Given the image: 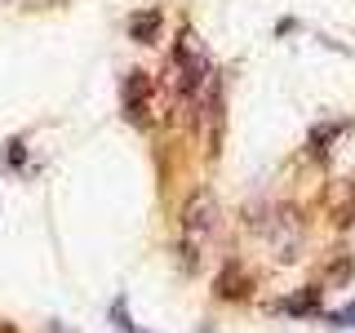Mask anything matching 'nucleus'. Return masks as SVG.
Listing matches in <instances>:
<instances>
[{
	"mask_svg": "<svg viewBox=\"0 0 355 333\" xmlns=\"http://www.w3.org/2000/svg\"><path fill=\"white\" fill-rule=\"evenodd\" d=\"M120 107H125V120L142 125L147 120V107H151V80L147 71H129L125 85H120Z\"/></svg>",
	"mask_w": 355,
	"mask_h": 333,
	"instance_id": "7ed1b4c3",
	"label": "nucleus"
},
{
	"mask_svg": "<svg viewBox=\"0 0 355 333\" xmlns=\"http://www.w3.org/2000/svg\"><path fill=\"white\" fill-rule=\"evenodd\" d=\"M49 333H67V325H49Z\"/></svg>",
	"mask_w": 355,
	"mask_h": 333,
	"instance_id": "1a4fd4ad",
	"label": "nucleus"
},
{
	"mask_svg": "<svg viewBox=\"0 0 355 333\" xmlns=\"http://www.w3.org/2000/svg\"><path fill=\"white\" fill-rule=\"evenodd\" d=\"M214 227H218V200L209 191H196L182 209V262L187 266H196L205 240L214 236Z\"/></svg>",
	"mask_w": 355,
	"mask_h": 333,
	"instance_id": "f03ea898",
	"label": "nucleus"
},
{
	"mask_svg": "<svg viewBox=\"0 0 355 333\" xmlns=\"http://www.w3.org/2000/svg\"><path fill=\"white\" fill-rule=\"evenodd\" d=\"M342 133H347V120H329L324 129H315V133H311V151H315V155H324V151H329V142H333V138H342Z\"/></svg>",
	"mask_w": 355,
	"mask_h": 333,
	"instance_id": "423d86ee",
	"label": "nucleus"
},
{
	"mask_svg": "<svg viewBox=\"0 0 355 333\" xmlns=\"http://www.w3.org/2000/svg\"><path fill=\"white\" fill-rule=\"evenodd\" d=\"M324 320H329V325H333V329H355V307H342V311H329V316H324Z\"/></svg>",
	"mask_w": 355,
	"mask_h": 333,
	"instance_id": "6e6552de",
	"label": "nucleus"
},
{
	"mask_svg": "<svg viewBox=\"0 0 355 333\" xmlns=\"http://www.w3.org/2000/svg\"><path fill=\"white\" fill-rule=\"evenodd\" d=\"M280 311L284 316H320V289H302L297 298H284Z\"/></svg>",
	"mask_w": 355,
	"mask_h": 333,
	"instance_id": "39448f33",
	"label": "nucleus"
},
{
	"mask_svg": "<svg viewBox=\"0 0 355 333\" xmlns=\"http://www.w3.org/2000/svg\"><path fill=\"white\" fill-rule=\"evenodd\" d=\"M173 85L182 94V103H196L205 94V85H214V62H209L205 44H200L191 31H182L173 44Z\"/></svg>",
	"mask_w": 355,
	"mask_h": 333,
	"instance_id": "f257e3e1",
	"label": "nucleus"
},
{
	"mask_svg": "<svg viewBox=\"0 0 355 333\" xmlns=\"http://www.w3.org/2000/svg\"><path fill=\"white\" fill-rule=\"evenodd\" d=\"M111 325H116V333H142V329L129 320V311H125V298H116V302H111Z\"/></svg>",
	"mask_w": 355,
	"mask_h": 333,
	"instance_id": "0eeeda50",
	"label": "nucleus"
},
{
	"mask_svg": "<svg viewBox=\"0 0 355 333\" xmlns=\"http://www.w3.org/2000/svg\"><path fill=\"white\" fill-rule=\"evenodd\" d=\"M155 31H160V9H142V14L129 18V36L138 40V44L155 40Z\"/></svg>",
	"mask_w": 355,
	"mask_h": 333,
	"instance_id": "20e7f679",
	"label": "nucleus"
}]
</instances>
